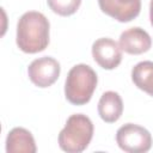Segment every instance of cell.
<instances>
[{"mask_svg":"<svg viewBox=\"0 0 153 153\" xmlns=\"http://www.w3.org/2000/svg\"><path fill=\"white\" fill-rule=\"evenodd\" d=\"M149 19H151V24L153 26V0H151V4H149Z\"/></svg>","mask_w":153,"mask_h":153,"instance_id":"obj_13","label":"cell"},{"mask_svg":"<svg viewBox=\"0 0 153 153\" xmlns=\"http://www.w3.org/2000/svg\"><path fill=\"white\" fill-rule=\"evenodd\" d=\"M123 112V102L121 96L115 91H106L98 102V114L106 123L116 122Z\"/></svg>","mask_w":153,"mask_h":153,"instance_id":"obj_10","label":"cell"},{"mask_svg":"<svg viewBox=\"0 0 153 153\" xmlns=\"http://www.w3.org/2000/svg\"><path fill=\"white\" fill-rule=\"evenodd\" d=\"M47 2L54 13L67 17L74 14L78 11L81 0H47Z\"/></svg>","mask_w":153,"mask_h":153,"instance_id":"obj_12","label":"cell"},{"mask_svg":"<svg viewBox=\"0 0 153 153\" xmlns=\"http://www.w3.org/2000/svg\"><path fill=\"white\" fill-rule=\"evenodd\" d=\"M93 136V123L84 114L68 117L59 134V146L67 153H80L87 148Z\"/></svg>","mask_w":153,"mask_h":153,"instance_id":"obj_3","label":"cell"},{"mask_svg":"<svg viewBox=\"0 0 153 153\" xmlns=\"http://www.w3.org/2000/svg\"><path fill=\"white\" fill-rule=\"evenodd\" d=\"M60 72V63L50 56L36 59L27 67V74L31 82L42 88L51 86L57 80Z\"/></svg>","mask_w":153,"mask_h":153,"instance_id":"obj_5","label":"cell"},{"mask_svg":"<svg viewBox=\"0 0 153 153\" xmlns=\"http://www.w3.org/2000/svg\"><path fill=\"white\" fill-rule=\"evenodd\" d=\"M50 24L47 17L37 11L24 13L17 24V45L27 54L44 50L49 44Z\"/></svg>","mask_w":153,"mask_h":153,"instance_id":"obj_1","label":"cell"},{"mask_svg":"<svg viewBox=\"0 0 153 153\" xmlns=\"http://www.w3.org/2000/svg\"><path fill=\"white\" fill-rule=\"evenodd\" d=\"M36 143L32 134L22 127H16L7 134L6 152L7 153H35Z\"/></svg>","mask_w":153,"mask_h":153,"instance_id":"obj_9","label":"cell"},{"mask_svg":"<svg viewBox=\"0 0 153 153\" xmlns=\"http://www.w3.org/2000/svg\"><path fill=\"white\" fill-rule=\"evenodd\" d=\"M121 49L130 55H140L149 50L152 45L151 36L141 27H130L123 31L118 42Z\"/></svg>","mask_w":153,"mask_h":153,"instance_id":"obj_8","label":"cell"},{"mask_svg":"<svg viewBox=\"0 0 153 153\" xmlns=\"http://www.w3.org/2000/svg\"><path fill=\"white\" fill-rule=\"evenodd\" d=\"M116 142L124 152L145 153L152 146V136L146 128L134 123H127L118 128Z\"/></svg>","mask_w":153,"mask_h":153,"instance_id":"obj_4","label":"cell"},{"mask_svg":"<svg viewBox=\"0 0 153 153\" xmlns=\"http://www.w3.org/2000/svg\"><path fill=\"white\" fill-rule=\"evenodd\" d=\"M98 5L105 14L121 23L133 20L141 10V0H98Z\"/></svg>","mask_w":153,"mask_h":153,"instance_id":"obj_7","label":"cell"},{"mask_svg":"<svg viewBox=\"0 0 153 153\" xmlns=\"http://www.w3.org/2000/svg\"><path fill=\"white\" fill-rule=\"evenodd\" d=\"M98 82L97 73L87 65L79 63L71 68L65 82L66 99L74 105L90 102Z\"/></svg>","mask_w":153,"mask_h":153,"instance_id":"obj_2","label":"cell"},{"mask_svg":"<svg viewBox=\"0 0 153 153\" xmlns=\"http://www.w3.org/2000/svg\"><path fill=\"white\" fill-rule=\"evenodd\" d=\"M131 80L135 86L153 97V62L141 61L131 69Z\"/></svg>","mask_w":153,"mask_h":153,"instance_id":"obj_11","label":"cell"},{"mask_svg":"<svg viewBox=\"0 0 153 153\" xmlns=\"http://www.w3.org/2000/svg\"><path fill=\"white\" fill-rule=\"evenodd\" d=\"M92 56L102 68L114 69L122 61V49L116 41L109 37H102L93 42Z\"/></svg>","mask_w":153,"mask_h":153,"instance_id":"obj_6","label":"cell"}]
</instances>
